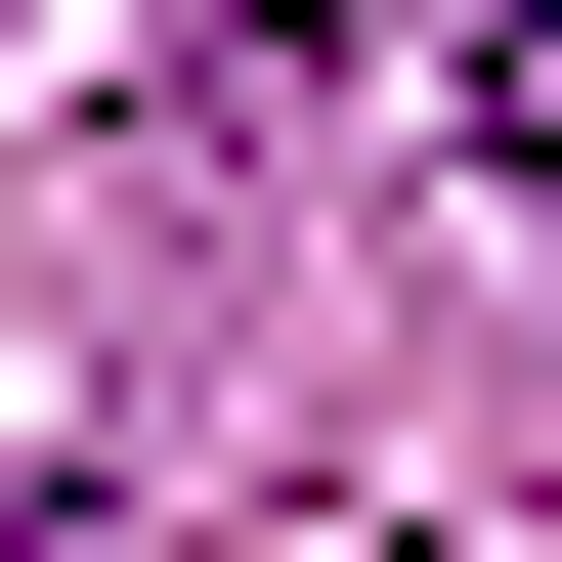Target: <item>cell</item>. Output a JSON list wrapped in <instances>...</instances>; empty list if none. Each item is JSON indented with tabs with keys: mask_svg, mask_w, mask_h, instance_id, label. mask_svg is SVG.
<instances>
[{
	"mask_svg": "<svg viewBox=\"0 0 562 562\" xmlns=\"http://www.w3.org/2000/svg\"><path fill=\"white\" fill-rule=\"evenodd\" d=\"M476 131H519V173H562V0H476Z\"/></svg>",
	"mask_w": 562,
	"mask_h": 562,
	"instance_id": "1",
	"label": "cell"
}]
</instances>
